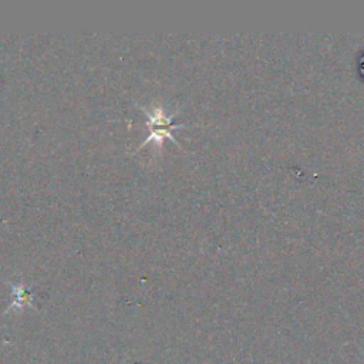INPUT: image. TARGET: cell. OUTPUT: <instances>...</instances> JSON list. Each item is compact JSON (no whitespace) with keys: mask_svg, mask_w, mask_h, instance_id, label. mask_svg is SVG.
Returning <instances> with one entry per match:
<instances>
[{"mask_svg":"<svg viewBox=\"0 0 364 364\" xmlns=\"http://www.w3.org/2000/svg\"><path fill=\"white\" fill-rule=\"evenodd\" d=\"M135 105L144 112L145 118H146V127H148V136L135 148V152H138L142 146H145L149 142H154L155 152L161 155L162 154V144L165 141V138L171 139L173 144H176L179 148H182V145L179 144V141L173 136L172 131L175 129H181V128H188L189 125L185 124H172V119L181 112V109H172L168 111V108L158 101H152L148 107L146 105H141L138 101H135Z\"/></svg>","mask_w":364,"mask_h":364,"instance_id":"6da1fadb","label":"cell"},{"mask_svg":"<svg viewBox=\"0 0 364 364\" xmlns=\"http://www.w3.org/2000/svg\"><path fill=\"white\" fill-rule=\"evenodd\" d=\"M11 287V294H13V303L10 304V307L7 309V311L10 310H21L24 307H33V286H28L24 280H18L16 283L9 282Z\"/></svg>","mask_w":364,"mask_h":364,"instance_id":"7a4b0ae2","label":"cell"}]
</instances>
